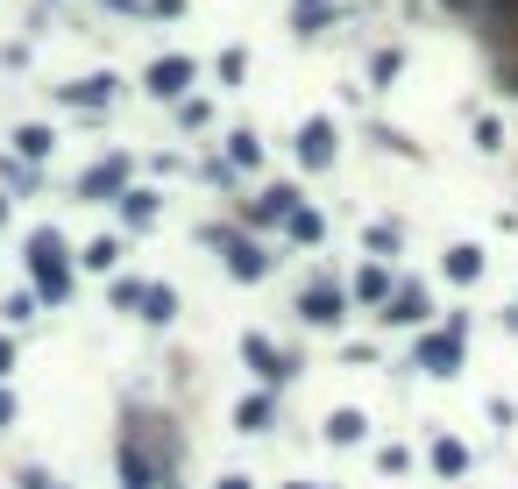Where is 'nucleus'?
<instances>
[{
  "instance_id": "1",
  "label": "nucleus",
  "mask_w": 518,
  "mask_h": 489,
  "mask_svg": "<svg viewBox=\"0 0 518 489\" xmlns=\"http://www.w3.org/2000/svg\"><path fill=\"white\" fill-rule=\"evenodd\" d=\"M29 277H36V291L43 298H64L71 291V270H64V241L43 227V234H29Z\"/></svg>"
},
{
  "instance_id": "2",
  "label": "nucleus",
  "mask_w": 518,
  "mask_h": 489,
  "mask_svg": "<svg viewBox=\"0 0 518 489\" xmlns=\"http://www.w3.org/2000/svg\"><path fill=\"white\" fill-rule=\"evenodd\" d=\"M419 369H426V376H455V369H462V319L448 326V334H426V341H419Z\"/></svg>"
},
{
  "instance_id": "3",
  "label": "nucleus",
  "mask_w": 518,
  "mask_h": 489,
  "mask_svg": "<svg viewBox=\"0 0 518 489\" xmlns=\"http://www.w3.org/2000/svg\"><path fill=\"white\" fill-rule=\"evenodd\" d=\"M242 355H249V369H256L263 383H284V376H291V355H284V348H270L263 334H249V341H242Z\"/></svg>"
},
{
  "instance_id": "4",
  "label": "nucleus",
  "mask_w": 518,
  "mask_h": 489,
  "mask_svg": "<svg viewBox=\"0 0 518 489\" xmlns=\"http://www.w3.org/2000/svg\"><path fill=\"white\" fill-rule=\"evenodd\" d=\"M299 312H306L313 326H334V319L348 312V298H341V284H313V291L299 298Z\"/></svg>"
},
{
  "instance_id": "5",
  "label": "nucleus",
  "mask_w": 518,
  "mask_h": 489,
  "mask_svg": "<svg viewBox=\"0 0 518 489\" xmlns=\"http://www.w3.org/2000/svg\"><path fill=\"white\" fill-rule=\"evenodd\" d=\"M185 78H192V64H185V57H157V64H150V93H157V100H171V93H185Z\"/></svg>"
},
{
  "instance_id": "6",
  "label": "nucleus",
  "mask_w": 518,
  "mask_h": 489,
  "mask_svg": "<svg viewBox=\"0 0 518 489\" xmlns=\"http://www.w3.org/2000/svg\"><path fill=\"white\" fill-rule=\"evenodd\" d=\"M299 156L313 163V171H320V163H334V128H327V121H306V135H299Z\"/></svg>"
},
{
  "instance_id": "7",
  "label": "nucleus",
  "mask_w": 518,
  "mask_h": 489,
  "mask_svg": "<svg viewBox=\"0 0 518 489\" xmlns=\"http://www.w3.org/2000/svg\"><path fill=\"white\" fill-rule=\"evenodd\" d=\"M291 213H299V192H291V185H270L256 199V220H291Z\"/></svg>"
},
{
  "instance_id": "8",
  "label": "nucleus",
  "mask_w": 518,
  "mask_h": 489,
  "mask_svg": "<svg viewBox=\"0 0 518 489\" xmlns=\"http://www.w3.org/2000/svg\"><path fill=\"white\" fill-rule=\"evenodd\" d=\"M228 270H235L242 284H256V277H263L270 263H263V249H249V241H228Z\"/></svg>"
},
{
  "instance_id": "9",
  "label": "nucleus",
  "mask_w": 518,
  "mask_h": 489,
  "mask_svg": "<svg viewBox=\"0 0 518 489\" xmlns=\"http://www.w3.org/2000/svg\"><path fill=\"white\" fill-rule=\"evenodd\" d=\"M121 178H128V163H93V171H86V199H107V192H121Z\"/></svg>"
},
{
  "instance_id": "10",
  "label": "nucleus",
  "mask_w": 518,
  "mask_h": 489,
  "mask_svg": "<svg viewBox=\"0 0 518 489\" xmlns=\"http://www.w3.org/2000/svg\"><path fill=\"white\" fill-rule=\"evenodd\" d=\"M433 468H440V475H462V468H469V447H462V440H440V447H433Z\"/></svg>"
},
{
  "instance_id": "11",
  "label": "nucleus",
  "mask_w": 518,
  "mask_h": 489,
  "mask_svg": "<svg viewBox=\"0 0 518 489\" xmlns=\"http://www.w3.org/2000/svg\"><path fill=\"white\" fill-rule=\"evenodd\" d=\"M384 319H398V326H419V319H426L419 291H398V305H384Z\"/></svg>"
},
{
  "instance_id": "12",
  "label": "nucleus",
  "mask_w": 518,
  "mask_h": 489,
  "mask_svg": "<svg viewBox=\"0 0 518 489\" xmlns=\"http://www.w3.org/2000/svg\"><path fill=\"white\" fill-rule=\"evenodd\" d=\"M270 412H277V404H270V397H249V404H242V412H235V419H242V433H263V426H270Z\"/></svg>"
},
{
  "instance_id": "13",
  "label": "nucleus",
  "mask_w": 518,
  "mask_h": 489,
  "mask_svg": "<svg viewBox=\"0 0 518 489\" xmlns=\"http://www.w3.org/2000/svg\"><path fill=\"white\" fill-rule=\"evenodd\" d=\"M79 263H86V270H114V263H121V241H107V234H100V241H93V249H86Z\"/></svg>"
},
{
  "instance_id": "14",
  "label": "nucleus",
  "mask_w": 518,
  "mask_h": 489,
  "mask_svg": "<svg viewBox=\"0 0 518 489\" xmlns=\"http://www.w3.org/2000/svg\"><path fill=\"white\" fill-rule=\"evenodd\" d=\"M114 93V78H79V86H71V100H79V107H100Z\"/></svg>"
},
{
  "instance_id": "15",
  "label": "nucleus",
  "mask_w": 518,
  "mask_h": 489,
  "mask_svg": "<svg viewBox=\"0 0 518 489\" xmlns=\"http://www.w3.org/2000/svg\"><path fill=\"white\" fill-rule=\"evenodd\" d=\"M50 142H57L50 128H22V135H15V149H22V156H50Z\"/></svg>"
},
{
  "instance_id": "16",
  "label": "nucleus",
  "mask_w": 518,
  "mask_h": 489,
  "mask_svg": "<svg viewBox=\"0 0 518 489\" xmlns=\"http://www.w3.org/2000/svg\"><path fill=\"white\" fill-rule=\"evenodd\" d=\"M327 440H362V412H334L327 419Z\"/></svg>"
},
{
  "instance_id": "17",
  "label": "nucleus",
  "mask_w": 518,
  "mask_h": 489,
  "mask_svg": "<svg viewBox=\"0 0 518 489\" xmlns=\"http://www.w3.org/2000/svg\"><path fill=\"white\" fill-rule=\"evenodd\" d=\"M142 305H150V312H142V319H171V312H178V298H171L164 284H157V291H142Z\"/></svg>"
},
{
  "instance_id": "18",
  "label": "nucleus",
  "mask_w": 518,
  "mask_h": 489,
  "mask_svg": "<svg viewBox=\"0 0 518 489\" xmlns=\"http://www.w3.org/2000/svg\"><path fill=\"white\" fill-rule=\"evenodd\" d=\"M476 270H483L476 249H448V277H476Z\"/></svg>"
},
{
  "instance_id": "19",
  "label": "nucleus",
  "mask_w": 518,
  "mask_h": 489,
  "mask_svg": "<svg viewBox=\"0 0 518 489\" xmlns=\"http://www.w3.org/2000/svg\"><path fill=\"white\" fill-rule=\"evenodd\" d=\"M355 291H362V298H391V277H384V270H377V263H369V270H362V284H355Z\"/></svg>"
},
{
  "instance_id": "20",
  "label": "nucleus",
  "mask_w": 518,
  "mask_h": 489,
  "mask_svg": "<svg viewBox=\"0 0 518 489\" xmlns=\"http://www.w3.org/2000/svg\"><path fill=\"white\" fill-rule=\"evenodd\" d=\"M121 213H128V220H150L157 199H150V192H121Z\"/></svg>"
},
{
  "instance_id": "21",
  "label": "nucleus",
  "mask_w": 518,
  "mask_h": 489,
  "mask_svg": "<svg viewBox=\"0 0 518 489\" xmlns=\"http://www.w3.org/2000/svg\"><path fill=\"white\" fill-rule=\"evenodd\" d=\"M291 234H299V241H320V220H313V213L299 206V213H291Z\"/></svg>"
},
{
  "instance_id": "22",
  "label": "nucleus",
  "mask_w": 518,
  "mask_h": 489,
  "mask_svg": "<svg viewBox=\"0 0 518 489\" xmlns=\"http://www.w3.org/2000/svg\"><path fill=\"white\" fill-rule=\"evenodd\" d=\"M15 369V341H0V376H8Z\"/></svg>"
},
{
  "instance_id": "23",
  "label": "nucleus",
  "mask_w": 518,
  "mask_h": 489,
  "mask_svg": "<svg viewBox=\"0 0 518 489\" xmlns=\"http://www.w3.org/2000/svg\"><path fill=\"white\" fill-rule=\"evenodd\" d=\"M8 419H15V397H8V390H0V426H8Z\"/></svg>"
},
{
  "instance_id": "24",
  "label": "nucleus",
  "mask_w": 518,
  "mask_h": 489,
  "mask_svg": "<svg viewBox=\"0 0 518 489\" xmlns=\"http://www.w3.org/2000/svg\"><path fill=\"white\" fill-rule=\"evenodd\" d=\"M150 8H164V15H178V8H185V0H150Z\"/></svg>"
},
{
  "instance_id": "25",
  "label": "nucleus",
  "mask_w": 518,
  "mask_h": 489,
  "mask_svg": "<svg viewBox=\"0 0 518 489\" xmlns=\"http://www.w3.org/2000/svg\"><path fill=\"white\" fill-rule=\"evenodd\" d=\"M220 489H249V475H228V482H220Z\"/></svg>"
},
{
  "instance_id": "26",
  "label": "nucleus",
  "mask_w": 518,
  "mask_h": 489,
  "mask_svg": "<svg viewBox=\"0 0 518 489\" xmlns=\"http://www.w3.org/2000/svg\"><path fill=\"white\" fill-rule=\"evenodd\" d=\"M29 489H57V482H50V475H29Z\"/></svg>"
},
{
  "instance_id": "27",
  "label": "nucleus",
  "mask_w": 518,
  "mask_h": 489,
  "mask_svg": "<svg viewBox=\"0 0 518 489\" xmlns=\"http://www.w3.org/2000/svg\"><path fill=\"white\" fill-rule=\"evenodd\" d=\"M455 8H469V0H455Z\"/></svg>"
}]
</instances>
